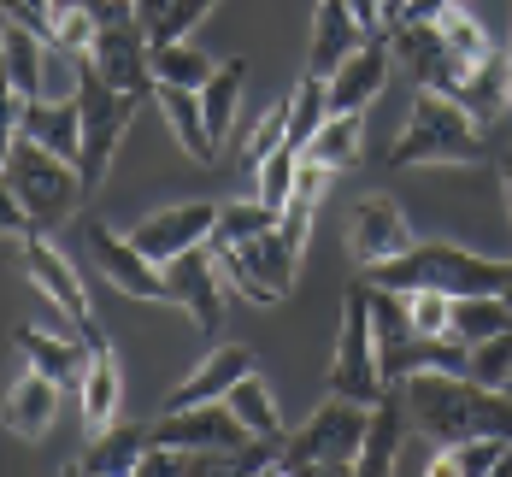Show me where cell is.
Wrapping results in <instances>:
<instances>
[{
    "label": "cell",
    "mask_w": 512,
    "mask_h": 477,
    "mask_svg": "<svg viewBox=\"0 0 512 477\" xmlns=\"http://www.w3.org/2000/svg\"><path fill=\"white\" fill-rule=\"evenodd\" d=\"M418 436L454 448L465 436H512V389H489L465 371H418L401 383Z\"/></svg>",
    "instance_id": "1"
},
{
    "label": "cell",
    "mask_w": 512,
    "mask_h": 477,
    "mask_svg": "<svg viewBox=\"0 0 512 477\" xmlns=\"http://www.w3.org/2000/svg\"><path fill=\"white\" fill-rule=\"evenodd\" d=\"M483 159H489L483 124H477L454 95L418 89L407 130H401V142L389 148V165H395V171H412V165H483Z\"/></svg>",
    "instance_id": "2"
},
{
    "label": "cell",
    "mask_w": 512,
    "mask_h": 477,
    "mask_svg": "<svg viewBox=\"0 0 512 477\" xmlns=\"http://www.w3.org/2000/svg\"><path fill=\"white\" fill-rule=\"evenodd\" d=\"M507 271L512 260H483V254H465L454 242H418L412 254L389 265H371L365 271V283H377V289H442V295H501L507 289Z\"/></svg>",
    "instance_id": "3"
},
{
    "label": "cell",
    "mask_w": 512,
    "mask_h": 477,
    "mask_svg": "<svg viewBox=\"0 0 512 477\" xmlns=\"http://www.w3.org/2000/svg\"><path fill=\"white\" fill-rule=\"evenodd\" d=\"M0 171H6V189L24 201V212H30L42 230L65 224V218H77L83 195H89L83 165L65 159V154H53V148H42L36 136H6V159H0Z\"/></svg>",
    "instance_id": "4"
},
{
    "label": "cell",
    "mask_w": 512,
    "mask_h": 477,
    "mask_svg": "<svg viewBox=\"0 0 512 477\" xmlns=\"http://www.w3.org/2000/svg\"><path fill=\"white\" fill-rule=\"evenodd\" d=\"M365 424H371V407H365V401L330 395V401H324V407L295 430V436H283L277 477H295V472H354L359 448H365Z\"/></svg>",
    "instance_id": "5"
},
{
    "label": "cell",
    "mask_w": 512,
    "mask_h": 477,
    "mask_svg": "<svg viewBox=\"0 0 512 477\" xmlns=\"http://www.w3.org/2000/svg\"><path fill=\"white\" fill-rule=\"evenodd\" d=\"M77 106H83V159L77 165H83V183L95 195L106 183V171H112V154H118V142H124V130H130L142 95L112 89L89 59H77Z\"/></svg>",
    "instance_id": "6"
},
{
    "label": "cell",
    "mask_w": 512,
    "mask_h": 477,
    "mask_svg": "<svg viewBox=\"0 0 512 477\" xmlns=\"http://www.w3.org/2000/svg\"><path fill=\"white\" fill-rule=\"evenodd\" d=\"M330 395L348 401H383L389 377H383V354H377V324H371V283H354L342 301V330H336V360H330Z\"/></svg>",
    "instance_id": "7"
},
{
    "label": "cell",
    "mask_w": 512,
    "mask_h": 477,
    "mask_svg": "<svg viewBox=\"0 0 512 477\" xmlns=\"http://www.w3.org/2000/svg\"><path fill=\"white\" fill-rule=\"evenodd\" d=\"M212 254L224 265V283H230L236 295H248L254 307L289 301L295 271H301V248H289V236H283L277 224L259 230V236H242V242H224V248H212Z\"/></svg>",
    "instance_id": "8"
},
{
    "label": "cell",
    "mask_w": 512,
    "mask_h": 477,
    "mask_svg": "<svg viewBox=\"0 0 512 477\" xmlns=\"http://www.w3.org/2000/svg\"><path fill=\"white\" fill-rule=\"evenodd\" d=\"M154 442L165 448H195V454H242L254 442V430L230 413V401H201V407H165L154 424Z\"/></svg>",
    "instance_id": "9"
},
{
    "label": "cell",
    "mask_w": 512,
    "mask_h": 477,
    "mask_svg": "<svg viewBox=\"0 0 512 477\" xmlns=\"http://www.w3.org/2000/svg\"><path fill=\"white\" fill-rule=\"evenodd\" d=\"M18 248H24V277H30V283H36V289L48 295L59 313L71 318V330H77V336H83L89 348H95V342H106L101 324H95V307H89V289H83V277L71 271V260H65L59 248H53L42 230H30V236H24Z\"/></svg>",
    "instance_id": "10"
},
{
    "label": "cell",
    "mask_w": 512,
    "mask_h": 477,
    "mask_svg": "<svg viewBox=\"0 0 512 477\" xmlns=\"http://www.w3.org/2000/svg\"><path fill=\"white\" fill-rule=\"evenodd\" d=\"M389 48H395V59L407 65V77L418 89L460 95V83L471 77V65L442 42V24H436V18H401V24L389 30Z\"/></svg>",
    "instance_id": "11"
},
{
    "label": "cell",
    "mask_w": 512,
    "mask_h": 477,
    "mask_svg": "<svg viewBox=\"0 0 512 477\" xmlns=\"http://www.w3.org/2000/svg\"><path fill=\"white\" fill-rule=\"evenodd\" d=\"M83 248L112 289H124L130 301H171V283H165V265L148 260L130 236L106 230V224H83Z\"/></svg>",
    "instance_id": "12"
},
{
    "label": "cell",
    "mask_w": 512,
    "mask_h": 477,
    "mask_svg": "<svg viewBox=\"0 0 512 477\" xmlns=\"http://www.w3.org/2000/svg\"><path fill=\"white\" fill-rule=\"evenodd\" d=\"M412 248H418V242H412L407 212L395 207L389 195H365V201L348 212V260H354L359 271L401 260V254H412Z\"/></svg>",
    "instance_id": "13"
},
{
    "label": "cell",
    "mask_w": 512,
    "mask_h": 477,
    "mask_svg": "<svg viewBox=\"0 0 512 477\" xmlns=\"http://www.w3.org/2000/svg\"><path fill=\"white\" fill-rule=\"evenodd\" d=\"M95 71H101L112 89H124V95H142V101H154V42H148V30L142 24H106L101 36H95V48L83 53Z\"/></svg>",
    "instance_id": "14"
},
{
    "label": "cell",
    "mask_w": 512,
    "mask_h": 477,
    "mask_svg": "<svg viewBox=\"0 0 512 477\" xmlns=\"http://www.w3.org/2000/svg\"><path fill=\"white\" fill-rule=\"evenodd\" d=\"M165 283H171V307H183L206 336L224 324V289H218V283H224V265H218V254H212L206 242L165 265Z\"/></svg>",
    "instance_id": "15"
},
{
    "label": "cell",
    "mask_w": 512,
    "mask_h": 477,
    "mask_svg": "<svg viewBox=\"0 0 512 477\" xmlns=\"http://www.w3.org/2000/svg\"><path fill=\"white\" fill-rule=\"evenodd\" d=\"M212 224H218V207H212V201H183V207H165V212H154V218H142V224L130 230V242H136L148 260L171 265L177 254L201 248L206 236H212Z\"/></svg>",
    "instance_id": "16"
},
{
    "label": "cell",
    "mask_w": 512,
    "mask_h": 477,
    "mask_svg": "<svg viewBox=\"0 0 512 477\" xmlns=\"http://www.w3.org/2000/svg\"><path fill=\"white\" fill-rule=\"evenodd\" d=\"M324 83H330V112H365V106L383 95V83H389V36L359 42L336 65V77H324Z\"/></svg>",
    "instance_id": "17"
},
{
    "label": "cell",
    "mask_w": 512,
    "mask_h": 477,
    "mask_svg": "<svg viewBox=\"0 0 512 477\" xmlns=\"http://www.w3.org/2000/svg\"><path fill=\"white\" fill-rule=\"evenodd\" d=\"M407 389L401 383H389V395L383 401H371V424H365V448H359V477H389L401 466V436H407Z\"/></svg>",
    "instance_id": "18"
},
{
    "label": "cell",
    "mask_w": 512,
    "mask_h": 477,
    "mask_svg": "<svg viewBox=\"0 0 512 477\" xmlns=\"http://www.w3.org/2000/svg\"><path fill=\"white\" fill-rule=\"evenodd\" d=\"M254 371V348H242V342H224V348H212L201 366L189 371L171 395H165V407H201V401H224L242 377Z\"/></svg>",
    "instance_id": "19"
},
{
    "label": "cell",
    "mask_w": 512,
    "mask_h": 477,
    "mask_svg": "<svg viewBox=\"0 0 512 477\" xmlns=\"http://www.w3.org/2000/svg\"><path fill=\"white\" fill-rule=\"evenodd\" d=\"M6 136H36L53 154L83 159V106H77V95H42L24 106L18 130H6Z\"/></svg>",
    "instance_id": "20"
},
{
    "label": "cell",
    "mask_w": 512,
    "mask_h": 477,
    "mask_svg": "<svg viewBox=\"0 0 512 477\" xmlns=\"http://www.w3.org/2000/svg\"><path fill=\"white\" fill-rule=\"evenodd\" d=\"M53 42L42 30H30V24H18V18H6V30H0V53H6V89H18V95H30V101H42L48 95V71H53Z\"/></svg>",
    "instance_id": "21"
},
{
    "label": "cell",
    "mask_w": 512,
    "mask_h": 477,
    "mask_svg": "<svg viewBox=\"0 0 512 477\" xmlns=\"http://www.w3.org/2000/svg\"><path fill=\"white\" fill-rule=\"evenodd\" d=\"M359 42H371V36L359 30V18L348 12V0H318V12H312L307 71H312V77H336V65H342Z\"/></svg>",
    "instance_id": "22"
},
{
    "label": "cell",
    "mask_w": 512,
    "mask_h": 477,
    "mask_svg": "<svg viewBox=\"0 0 512 477\" xmlns=\"http://www.w3.org/2000/svg\"><path fill=\"white\" fill-rule=\"evenodd\" d=\"M154 101L171 124V136L183 142V154L195 165H212L218 159V136L206 124V106H201V89H183V83H154Z\"/></svg>",
    "instance_id": "23"
},
{
    "label": "cell",
    "mask_w": 512,
    "mask_h": 477,
    "mask_svg": "<svg viewBox=\"0 0 512 477\" xmlns=\"http://www.w3.org/2000/svg\"><path fill=\"white\" fill-rule=\"evenodd\" d=\"M53 413H59V383H53L48 371H24L12 389H6V430L18 436V442H42L53 430Z\"/></svg>",
    "instance_id": "24"
},
{
    "label": "cell",
    "mask_w": 512,
    "mask_h": 477,
    "mask_svg": "<svg viewBox=\"0 0 512 477\" xmlns=\"http://www.w3.org/2000/svg\"><path fill=\"white\" fill-rule=\"evenodd\" d=\"M148 448H154V430L148 424H106V430H95V442L77 460V472L83 477H136Z\"/></svg>",
    "instance_id": "25"
},
{
    "label": "cell",
    "mask_w": 512,
    "mask_h": 477,
    "mask_svg": "<svg viewBox=\"0 0 512 477\" xmlns=\"http://www.w3.org/2000/svg\"><path fill=\"white\" fill-rule=\"evenodd\" d=\"M454 101L489 130L501 112H512V53H489L483 65H471V77L460 83V95Z\"/></svg>",
    "instance_id": "26"
},
{
    "label": "cell",
    "mask_w": 512,
    "mask_h": 477,
    "mask_svg": "<svg viewBox=\"0 0 512 477\" xmlns=\"http://www.w3.org/2000/svg\"><path fill=\"white\" fill-rule=\"evenodd\" d=\"M18 354L36 371H48L53 383H83L89 371V342L83 336H48V330H18Z\"/></svg>",
    "instance_id": "27"
},
{
    "label": "cell",
    "mask_w": 512,
    "mask_h": 477,
    "mask_svg": "<svg viewBox=\"0 0 512 477\" xmlns=\"http://www.w3.org/2000/svg\"><path fill=\"white\" fill-rule=\"evenodd\" d=\"M512 472V436H465L436 454V477H507Z\"/></svg>",
    "instance_id": "28"
},
{
    "label": "cell",
    "mask_w": 512,
    "mask_h": 477,
    "mask_svg": "<svg viewBox=\"0 0 512 477\" xmlns=\"http://www.w3.org/2000/svg\"><path fill=\"white\" fill-rule=\"evenodd\" d=\"M77 395H83V424H89V430L118 424V360H112V348H106V342L89 348V371H83Z\"/></svg>",
    "instance_id": "29"
},
{
    "label": "cell",
    "mask_w": 512,
    "mask_h": 477,
    "mask_svg": "<svg viewBox=\"0 0 512 477\" xmlns=\"http://www.w3.org/2000/svg\"><path fill=\"white\" fill-rule=\"evenodd\" d=\"M359 148H365V112H330L318 124V136L307 142V159L330 165V171H354Z\"/></svg>",
    "instance_id": "30"
},
{
    "label": "cell",
    "mask_w": 512,
    "mask_h": 477,
    "mask_svg": "<svg viewBox=\"0 0 512 477\" xmlns=\"http://www.w3.org/2000/svg\"><path fill=\"white\" fill-rule=\"evenodd\" d=\"M242 77H248V59H218L212 83L201 89L206 124H212V136H218V142H224V136H230V124H236V106H242Z\"/></svg>",
    "instance_id": "31"
},
{
    "label": "cell",
    "mask_w": 512,
    "mask_h": 477,
    "mask_svg": "<svg viewBox=\"0 0 512 477\" xmlns=\"http://www.w3.org/2000/svg\"><path fill=\"white\" fill-rule=\"evenodd\" d=\"M330 118V83L324 77H301L295 83V95H289V148H301L307 154V142L318 136V124Z\"/></svg>",
    "instance_id": "32"
},
{
    "label": "cell",
    "mask_w": 512,
    "mask_h": 477,
    "mask_svg": "<svg viewBox=\"0 0 512 477\" xmlns=\"http://www.w3.org/2000/svg\"><path fill=\"white\" fill-rule=\"evenodd\" d=\"M218 71V59L189 42H154V77L159 83H183V89H206Z\"/></svg>",
    "instance_id": "33"
},
{
    "label": "cell",
    "mask_w": 512,
    "mask_h": 477,
    "mask_svg": "<svg viewBox=\"0 0 512 477\" xmlns=\"http://www.w3.org/2000/svg\"><path fill=\"white\" fill-rule=\"evenodd\" d=\"M512 330V307L501 295H460L454 301V336L460 342H483V336H501Z\"/></svg>",
    "instance_id": "34"
},
{
    "label": "cell",
    "mask_w": 512,
    "mask_h": 477,
    "mask_svg": "<svg viewBox=\"0 0 512 477\" xmlns=\"http://www.w3.org/2000/svg\"><path fill=\"white\" fill-rule=\"evenodd\" d=\"M224 401H230V413L248 424L254 436H283V413H277L271 389L259 383V371H248V377H242V383H236V389H230Z\"/></svg>",
    "instance_id": "35"
},
{
    "label": "cell",
    "mask_w": 512,
    "mask_h": 477,
    "mask_svg": "<svg viewBox=\"0 0 512 477\" xmlns=\"http://www.w3.org/2000/svg\"><path fill=\"white\" fill-rule=\"evenodd\" d=\"M283 212H271L265 201H230V207H218V224H212V236H206V248H224V242H242V236H259V230H271Z\"/></svg>",
    "instance_id": "36"
},
{
    "label": "cell",
    "mask_w": 512,
    "mask_h": 477,
    "mask_svg": "<svg viewBox=\"0 0 512 477\" xmlns=\"http://www.w3.org/2000/svg\"><path fill=\"white\" fill-rule=\"evenodd\" d=\"M295 177H301V148H289V142H283V148L254 171V195L271 212H283V207H289V195H295Z\"/></svg>",
    "instance_id": "37"
},
{
    "label": "cell",
    "mask_w": 512,
    "mask_h": 477,
    "mask_svg": "<svg viewBox=\"0 0 512 477\" xmlns=\"http://www.w3.org/2000/svg\"><path fill=\"white\" fill-rule=\"evenodd\" d=\"M283 142H289V101H277L271 112H259V124L242 136V171H259Z\"/></svg>",
    "instance_id": "38"
},
{
    "label": "cell",
    "mask_w": 512,
    "mask_h": 477,
    "mask_svg": "<svg viewBox=\"0 0 512 477\" xmlns=\"http://www.w3.org/2000/svg\"><path fill=\"white\" fill-rule=\"evenodd\" d=\"M436 24H442V42H448V48L460 53L465 65H483V59L495 53V42H489V30H483V24H477V18H471L465 6H448V12H442Z\"/></svg>",
    "instance_id": "39"
},
{
    "label": "cell",
    "mask_w": 512,
    "mask_h": 477,
    "mask_svg": "<svg viewBox=\"0 0 512 477\" xmlns=\"http://www.w3.org/2000/svg\"><path fill=\"white\" fill-rule=\"evenodd\" d=\"M412 336H454V295L442 289H407Z\"/></svg>",
    "instance_id": "40"
},
{
    "label": "cell",
    "mask_w": 512,
    "mask_h": 477,
    "mask_svg": "<svg viewBox=\"0 0 512 477\" xmlns=\"http://www.w3.org/2000/svg\"><path fill=\"white\" fill-rule=\"evenodd\" d=\"M465 377H477V383H489V389H507V377H512V330L471 342V366H465Z\"/></svg>",
    "instance_id": "41"
},
{
    "label": "cell",
    "mask_w": 512,
    "mask_h": 477,
    "mask_svg": "<svg viewBox=\"0 0 512 477\" xmlns=\"http://www.w3.org/2000/svg\"><path fill=\"white\" fill-rule=\"evenodd\" d=\"M212 6H218V0H171V6H165V18L148 30V42H189V30L201 24Z\"/></svg>",
    "instance_id": "42"
},
{
    "label": "cell",
    "mask_w": 512,
    "mask_h": 477,
    "mask_svg": "<svg viewBox=\"0 0 512 477\" xmlns=\"http://www.w3.org/2000/svg\"><path fill=\"white\" fill-rule=\"evenodd\" d=\"M165 6H171V0H136V18H142V30H154L159 18H165Z\"/></svg>",
    "instance_id": "43"
},
{
    "label": "cell",
    "mask_w": 512,
    "mask_h": 477,
    "mask_svg": "<svg viewBox=\"0 0 512 477\" xmlns=\"http://www.w3.org/2000/svg\"><path fill=\"white\" fill-rule=\"evenodd\" d=\"M501 301H507V307H512V271H507V289H501Z\"/></svg>",
    "instance_id": "44"
},
{
    "label": "cell",
    "mask_w": 512,
    "mask_h": 477,
    "mask_svg": "<svg viewBox=\"0 0 512 477\" xmlns=\"http://www.w3.org/2000/svg\"><path fill=\"white\" fill-rule=\"evenodd\" d=\"M507 207H512V159H507Z\"/></svg>",
    "instance_id": "45"
},
{
    "label": "cell",
    "mask_w": 512,
    "mask_h": 477,
    "mask_svg": "<svg viewBox=\"0 0 512 477\" xmlns=\"http://www.w3.org/2000/svg\"><path fill=\"white\" fill-rule=\"evenodd\" d=\"M507 389H512V377H507Z\"/></svg>",
    "instance_id": "46"
},
{
    "label": "cell",
    "mask_w": 512,
    "mask_h": 477,
    "mask_svg": "<svg viewBox=\"0 0 512 477\" xmlns=\"http://www.w3.org/2000/svg\"><path fill=\"white\" fill-rule=\"evenodd\" d=\"M507 53H512V48H507Z\"/></svg>",
    "instance_id": "47"
}]
</instances>
